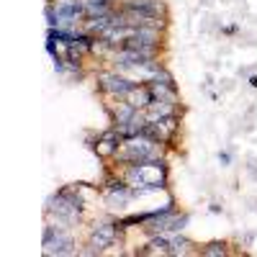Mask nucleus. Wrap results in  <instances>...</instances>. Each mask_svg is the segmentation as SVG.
<instances>
[{"instance_id": "nucleus-12", "label": "nucleus", "mask_w": 257, "mask_h": 257, "mask_svg": "<svg viewBox=\"0 0 257 257\" xmlns=\"http://www.w3.org/2000/svg\"><path fill=\"white\" fill-rule=\"evenodd\" d=\"M64 62H67V67L72 72H80V67H82V52L77 47H67V52H64Z\"/></svg>"}, {"instance_id": "nucleus-7", "label": "nucleus", "mask_w": 257, "mask_h": 257, "mask_svg": "<svg viewBox=\"0 0 257 257\" xmlns=\"http://www.w3.org/2000/svg\"><path fill=\"white\" fill-rule=\"evenodd\" d=\"M123 100H126V103H132L137 111H147L149 105H152V103L157 100V95H155V90H152V85H149V82L144 80V82H139L137 88H134L132 93H128Z\"/></svg>"}, {"instance_id": "nucleus-5", "label": "nucleus", "mask_w": 257, "mask_h": 257, "mask_svg": "<svg viewBox=\"0 0 257 257\" xmlns=\"http://www.w3.org/2000/svg\"><path fill=\"white\" fill-rule=\"evenodd\" d=\"M41 247H44V254L47 257H64V254H75L77 252V244H75V237L67 231V229H59L52 234V239L41 242Z\"/></svg>"}, {"instance_id": "nucleus-11", "label": "nucleus", "mask_w": 257, "mask_h": 257, "mask_svg": "<svg viewBox=\"0 0 257 257\" xmlns=\"http://www.w3.org/2000/svg\"><path fill=\"white\" fill-rule=\"evenodd\" d=\"M226 247H229L226 242H208L198 249V254H203V257H224V254H229Z\"/></svg>"}, {"instance_id": "nucleus-6", "label": "nucleus", "mask_w": 257, "mask_h": 257, "mask_svg": "<svg viewBox=\"0 0 257 257\" xmlns=\"http://www.w3.org/2000/svg\"><path fill=\"white\" fill-rule=\"evenodd\" d=\"M123 11H134L144 18H157V21H165L167 18V8L162 0H126L121 6Z\"/></svg>"}, {"instance_id": "nucleus-17", "label": "nucleus", "mask_w": 257, "mask_h": 257, "mask_svg": "<svg viewBox=\"0 0 257 257\" xmlns=\"http://www.w3.org/2000/svg\"><path fill=\"white\" fill-rule=\"evenodd\" d=\"M249 85H252V88H257V75H254V77H249Z\"/></svg>"}, {"instance_id": "nucleus-15", "label": "nucleus", "mask_w": 257, "mask_h": 257, "mask_svg": "<svg viewBox=\"0 0 257 257\" xmlns=\"http://www.w3.org/2000/svg\"><path fill=\"white\" fill-rule=\"evenodd\" d=\"M188 247H193L188 239H183V237H178V239H173V254H188L190 249Z\"/></svg>"}, {"instance_id": "nucleus-16", "label": "nucleus", "mask_w": 257, "mask_h": 257, "mask_svg": "<svg viewBox=\"0 0 257 257\" xmlns=\"http://www.w3.org/2000/svg\"><path fill=\"white\" fill-rule=\"evenodd\" d=\"M219 162H221V165H229V162H231V155H229V152H219Z\"/></svg>"}, {"instance_id": "nucleus-8", "label": "nucleus", "mask_w": 257, "mask_h": 257, "mask_svg": "<svg viewBox=\"0 0 257 257\" xmlns=\"http://www.w3.org/2000/svg\"><path fill=\"white\" fill-rule=\"evenodd\" d=\"M121 144H123L121 134L111 126L108 132H103V134L98 137V147H95V152H98V157H116V155H118V149H121Z\"/></svg>"}, {"instance_id": "nucleus-4", "label": "nucleus", "mask_w": 257, "mask_h": 257, "mask_svg": "<svg viewBox=\"0 0 257 257\" xmlns=\"http://www.w3.org/2000/svg\"><path fill=\"white\" fill-rule=\"evenodd\" d=\"M137 80L126 77L121 72H100L98 75V90L105 93V95H116V98H126L128 93H132L137 88Z\"/></svg>"}, {"instance_id": "nucleus-14", "label": "nucleus", "mask_w": 257, "mask_h": 257, "mask_svg": "<svg viewBox=\"0 0 257 257\" xmlns=\"http://www.w3.org/2000/svg\"><path fill=\"white\" fill-rule=\"evenodd\" d=\"M44 13H47V24H49V29H62V21H59L57 8H54L52 3L47 6V11H44Z\"/></svg>"}, {"instance_id": "nucleus-2", "label": "nucleus", "mask_w": 257, "mask_h": 257, "mask_svg": "<svg viewBox=\"0 0 257 257\" xmlns=\"http://www.w3.org/2000/svg\"><path fill=\"white\" fill-rule=\"evenodd\" d=\"M162 157V147L160 142H152L147 137H132V139H123L121 149L116 160L123 165H132V162H149V160H160Z\"/></svg>"}, {"instance_id": "nucleus-3", "label": "nucleus", "mask_w": 257, "mask_h": 257, "mask_svg": "<svg viewBox=\"0 0 257 257\" xmlns=\"http://www.w3.org/2000/svg\"><path fill=\"white\" fill-rule=\"evenodd\" d=\"M126 226H121V221H98L90 226V247L100 252H105L108 247L116 244V239H121V234H123Z\"/></svg>"}, {"instance_id": "nucleus-10", "label": "nucleus", "mask_w": 257, "mask_h": 257, "mask_svg": "<svg viewBox=\"0 0 257 257\" xmlns=\"http://www.w3.org/2000/svg\"><path fill=\"white\" fill-rule=\"evenodd\" d=\"M137 254H173V242L160 237V234H152V239L144 249H137Z\"/></svg>"}, {"instance_id": "nucleus-13", "label": "nucleus", "mask_w": 257, "mask_h": 257, "mask_svg": "<svg viewBox=\"0 0 257 257\" xmlns=\"http://www.w3.org/2000/svg\"><path fill=\"white\" fill-rule=\"evenodd\" d=\"M188 221H190L188 213H180V216L173 213V216H167V221H165V231H183Z\"/></svg>"}, {"instance_id": "nucleus-1", "label": "nucleus", "mask_w": 257, "mask_h": 257, "mask_svg": "<svg viewBox=\"0 0 257 257\" xmlns=\"http://www.w3.org/2000/svg\"><path fill=\"white\" fill-rule=\"evenodd\" d=\"M123 180L134 188V196H144V193H155L167 188V162L160 160H149V162H132L126 165Z\"/></svg>"}, {"instance_id": "nucleus-9", "label": "nucleus", "mask_w": 257, "mask_h": 257, "mask_svg": "<svg viewBox=\"0 0 257 257\" xmlns=\"http://www.w3.org/2000/svg\"><path fill=\"white\" fill-rule=\"evenodd\" d=\"M178 113V108H175V103H170V100H162V98H157L149 108L144 111V116H147V121H162V118H167V116H175Z\"/></svg>"}]
</instances>
